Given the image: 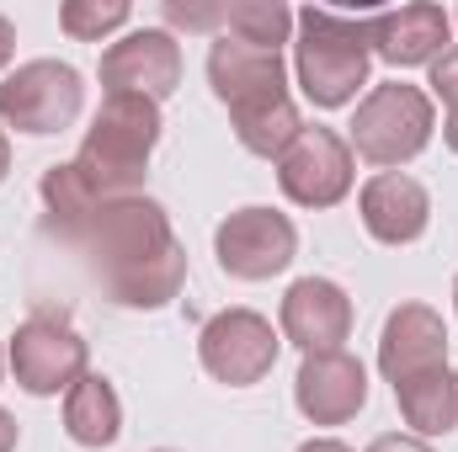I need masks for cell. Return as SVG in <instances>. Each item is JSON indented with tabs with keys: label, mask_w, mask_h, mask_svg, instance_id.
<instances>
[{
	"label": "cell",
	"mask_w": 458,
	"mask_h": 452,
	"mask_svg": "<svg viewBox=\"0 0 458 452\" xmlns=\"http://www.w3.org/2000/svg\"><path fill=\"white\" fill-rule=\"evenodd\" d=\"M102 293L123 309H165L187 282V250L155 197H107L75 234Z\"/></svg>",
	"instance_id": "cell-1"
},
{
	"label": "cell",
	"mask_w": 458,
	"mask_h": 452,
	"mask_svg": "<svg viewBox=\"0 0 458 452\" xmlns=\"http://www.w3.org/2000/svg\"><path fill=\"white\" fill-rule=\"evenodd\" d=\"M208 86H214V96L229 107L234 138L250 155H261V160H283V149L304 128V117L293 107V96H288L283 54L219 32L214 48H208Z\"/></svg>",
	"instance_id": "cell-2"
},
{
	"label": "cell",
	"mask_w": 458,
	"mask_h": 452,
	"mask_svg": "<svg viewBox=\"0 0 458 452\" xmlns=\"http://www.w3.org/2000/svg\"><path fill=\"white\" fill-rule=\"evenodd\" d=\"M293 27H299V38H293L299 91L326 113L357 102V91L368 86V70H373L368 16H342V11H326V5H304L293 16Z\"/></svg>",
	"instance_id": "cell-3"
},
{
	"label": "cell",
	"mask_w": 458,
	"mask_h": 452,
	"mask_svg": "<svg viewBox=\"0 0 458 452\" xmlns=\"http://www.w3.org/2000/svg\"><path fill=\"white\" fill-rule=\"evenodd\" d=\"M160 102L149 96H102V107L91 117L81 149H75V171L97 187V197H128L144 187L149 155L160 144Z\"/></svg>",
	"instance_id": "cell-4"
},
{
	"label": "cell",
	"mask_w": 458,
	"mask_h": 452,
	"mask_svg": "<svg viewBox=\"0 0 458 452\" xmlns=\"http://www.w3.org/2000/svg\"><path fill=\"white\" fill-rule=\"evenodd\" d=\"M432 128H437V113H432V96H427L421 86L384 80V86H373V91L357 102V117H352V128H346V144H352V155H362L368 165L400 171V165H411V160L432 144Z\"/></svg>",
	"instance_id": "cell-5"
},
{
	"label": "cell",
	"mask_w": 458,
	"mask_h": 452,
	"mask_svg": "<svg viewBox=\"0 0 458 452\" xmlns=\"http://www.w3.org/2000/svg\"><path fill=\"white\" fill-rule=\"evenodd\" d=\"M86 107V80L75 64H59V59H32V64H16L0 86V122L16 128V133H59L70 128Z\"/></svg>",
	"instance_id": "cell-6"
},
{
	"label": "cell",
	"mask_w": 458,
	"mask_h": 452,
	"mask_svg": "<svg viewBox=\"0 0 458 452\" xmlns=\"http://www.w3.org/2000/svg\"><path fill=\"white\" fill-rule=\"evenodd\" d=\"M86 362H91V351H86L81 331L64 314H32L11 336V372L38 399L70 394L86 378Z\"/></svg>",
	"instance_id": "cell-7"
},
{
	"label": "cell",
	"mask_w": 458,
	"mask_h": 452,
	"mask_svg": "<svg viewBox=\"0 0 458 452\" xmlns=\"http://www.w3.org/2000/svg\"><path fill=\"white\" fill-rule=\"evenodd\" d=\"M352 171H357V155L336 128H299V138L283 149L277 160V187L288 203L299 208H336L346 192H352Z\"/></svg>",
	"instance_id": "cell-8"
},
{
	"label": "cell",
	"mask_w": 458,
	"mask_h": 452,
	"mask_svg": "<svg viewBox=\"0 0 458 452\" xmlns=\"http://www.w3.org/2000/svg\"><path fill=\"white\" fill-rule=\"evenodd\" d=\"M277 346H283V336L272 331L267 314H256V309H225V314H214L198 331V362H203L208 378H219L229 389H250V383H261L272 372Z\"/></svg>",
	"instance_id": "cell-9"
},
{
	"label": "cell",
	"mask_w": 458,
	"mask_h": 452,
	"mask_svg": "<svg viewBox=\"0 0 458 452\" xmlns=\"http://www.w3.org/2000/svg\"><path fill=\"white\" fill-rule=\"evenodd\" d=\"M214 255L234 282H267L277 272L293 266L299 255V229L288 213H272V208H240L229 213L219 234H214Z\"/></svg>",
	"instance_id": "cell-10"
},
{
	"label": "cell",
	"mask_w": 458,
	"mask_h": 452,
	"mask_svg": "<svg viewBox=\"0 0 458 452\" xmlns=\"http://www.w3.org/2000/svg\"><path fill=\"white\" fill-rule=\"evenodd\" d=\"M102 86H107V96L165 102L182 86V43L165 27H133L102 54Z\"/></svg>",
	"instance_id": "cell-11"
},
{
	"label": "cell",
	"mask_w": 458,
	"mask_h": 452,
	"mask_svg": "<svg viewBox=\"0 0 458 452\" xmlns=\"http://www.w3.org/2000/svg\"><path fill=\"white\" fill-rule=\"evenodd\" d=\"M454 16L432 0L400 5V11H373L368 16V43L373 59L394 64V70H416V64H437L454 43Z\"/></svg>",
	"instance_id": "cell-12"
},
{
	"label": "cell",
	"mask_w": 458,
	"mask_h": 452,
	"mask_svg": "<svg viewBox=\"0 0 458 452\" xmlns=\"http://www.w3.org/2000/svg\"><path fill=\"white\" fill-rule=\"evenodd\" d=\"M293 399L310 426H346L368 405V372L352 351H315L293 378Z\"/></svg>",
	"instance_id": "cell-13"
},
{
	"label": "cell",
	"mask_w": 458,
	"mask_h": 452,
	"mask_svg": "<svg viewBox=\"0 0 458 452\" xmlns=\"http://www.w3.org/2000/svg\"><path fill=\"white\" fill-rule=\"evenodd\" d=\"M283 340H293L304 356L315 351H342V340L352 336V298L331 277H299L283 293Z\"/></svg>",
	"instance_id": "cell-14"
},
{
	"label": "cell",
	"mask_w": 458,
	"mask_h": 452,
	"mask_svg": "<svg viewBox=\"0 0 458 452\" xmlns=\"http://www.w3.org/2000/svg\"><path fill=\"white\" fill-rule=\"evenodd\" d=\"M427 367H448V325L432 304H400L378 336V372L394 389Z\"/></svg>",
	"instance_id": "cell-15"
},
{
	"label": "cell",
	"mask_w": 458,
	"mask_h": 452,
	"mask_svg": "<svg viewBox=\"0 0 458 452\" xmlns=\"http://www.w3.org/2000/svg\"><path fill=\"white\" fill-rule=\"evenodd\" d=\"M357 213H362V229L378 245H416L427 234V224H432V197H427V187L416 176L378 171L357 192Z\"/></svg>",
	"instance_id": "cell-16"
},
{
	"label": "cell",
	"mask_w": 458,
	"mask_h": 452,
	"mask_svg": "<svg viewBox=\"0 0 458 452\" xmlns=\"http://www.w3.org/2000/svg\"><path fill=\"white\" fill-rule=\"evenodd\" d=\"M394 405L405 415V426L427 442V437H448L458 426V378L454 367H427L405 383H394Z\"/></svg>",
	"instance_id": "cell-17"
},
{
	"label": "cell",
	"mask_w": 458,
	"mask_h": 452,
	"mask_svg": "<svg viewBox=\"0 0 458 452\" xmlns=\"http://www.w3.org/2000/svg\"><path fill=\"white\" fill-rule=\"evenodd\" d=\"M64 431L70 442L81 448H113L117 431H123V405H117V389L102 372H86L70 394H64Z\"/></svg>",
	"instance_id": "cell-18"
},
{
	"label": "cell",
	"mask_w": 458,
	"mask_h": 452,
	"mask_svg": "<svg viewBox=\"0 0 458 452\" xmlns=\"http://www.w3.org/2000/svg\"><path fill=\"white\" fill-rule=\"evenodd\" d=\"M102 203H107V197H97V187L75 171V160H64V165H48V171H43L48 234H59V239H70V245H75V234L86 229V219H91Z\"/></svg>",
	"instance_id": "cell-19"
},
{
	"label": "cell",
	"mask_w": 458,
	"mask_h": 452,
	"mask_svg": "<svg viewBox=\"0 0 458 452\" xmlns=\"http://www.w3.org/2000/svg\"><path fill=\"white\" fill-rule=\"evenodd\" d=\"M225 32L283 54V43L293 38V11L283 0H225Z\"/></svg>",
	"instance_id": "cell-20"
},
{
	"label": "cell",
	"mask_w": 458,
	"mask_h": 452,
	"mask_svg": "<svg viewBox=\"0 0 458 452\" xmlns=\"http://www.w3.org/2000/svg\"><path fill=\"white\" fill-rule=\"evenodd\" d=\"M128 0H70L64 11H59V27H64V38H75V43H102L107 32L117 27H128Z\"/></svg>",
	"instance_id": "cell-21"
},
{
	"label": "cell",
	"mask_w": 458,
	"mask_h": 452,
	"mask_svg": "<svg viewBox=\"0 0 458 452\" xmlns=\"http://www.w3.org/2000/svg\"><path fill=\"white\" fill-rule=\"evenodd\" d=\"M432 91L427 96H437L443 107H448V117H443V138H448V149L458 155V43L432 64V80H427Z\"/></svg>",
	"instance_id": "cell-22"
},
{
	"label": "cell",
	"mask_w": 458,
	"mask_h": 452,
	"mask_svg": "<svg viewBox=\"0 0 458 452\" xmlns=\"http://www.w3.org/2000/svg\"><path fill=\"white\" fill-rule=\"evenodd\" d=\"M165 21L187 32H225V5H192V0H165Z\"/></svg>",
	"instance_id": "cell-23"
},
{
	"label": "cell",
	"mask_w": 458,
	"mask_h": 452,
	"mask_svg": "<svg viewBox=\"0 0 458 452\" xmlns=\"http://www.w3.org/2000/svg\"><path fill=\"white\" fill-rule=\"evenodd\" d=\"M368 452H432L421 437H400V431H389V437H373Z\"/></svg>",
	"instance_id": "cell-24"
},
{
	"label": "cell",
	"mask_w": 458,
	"mask_h": 452,
	"mask_svg": "<svg viewBox=\"0 0 458 452\" xmlns=\"http://www.w3.org/2000/svg\"><path fill=\"white\" fill-rule=\"evenodd\" d=\"M11 54H16V27H11V21L0 16V70L11 64Z\"/></svg>",
	"instance_id": "cell-25"
},
{
	"label": "cell",
	"mask_w": 458,
	"mask_h": 452,
	"mask_svg": "<svg viewBox=\"0 0 458 452\" xmlns=\"http://www.w3.org/2000/svg\"><path fill=\"white\" fill-rule=\"evenodd\" d=\"M0 452H16V415L0 410Z\"/></svg>",
	"instance_id": "cell-26"
},
{
	"label": "cell",
	"mask_w": 458,
	"mask_h": 452,
	"mask_svg": "<svg viewBox=\"0 0 458 452\" xmlns=\"http://www.w3.org/2000/svg\"><path fill=\"white\" fill-rule=\"evenodd\" d=\"M299 452H352L346 442H336V437H315V442H304Z\"/></svg>",
	"instance_id": "cell-27"
},
{
	"label": "cell",
	"mask_w": 458,
	"mask_h": 452,
	"mask_svg": "<svg viewBox=\"0 0 458 452\" xmlns=\"http://www.w3.org/2000/svg\"><path fill=\"white\" fill-rule=\"evenodd\" d=\"M5 176H11V138L0 133V181H5Z\"/></svg>",
	"instance_id": "cell-28"
},
{
	"label": "cell",
	"mask_w": 458,
	"mask_h": 452,
	"mask_svg": "<svg viewBox=\"0 0 458 452\" xmlns=\"http://www.w3.org/2000/svg\"><path fill=\"white\" fill-rule=\"evenodd\" d=\"M454 309H458V277H454Z\"/></svg>",
	"instance_id": "cell-29"
},
{
	"label": "cell",
	"mask_w": 458,
	"mask_h": 452,
	"mask_svg": "<svg viewBox=\"0 0 458 452\" xmlns=\"http://www.w3.org/2000/svg\"><path fill=\"white\" fill-rule=\"evenodd\" d=\"M0 372H5V351H0Z\"/></svg>",
	"instance_id": "cell-30"
},
{
	"label": "cell",
	"mask_w": 458,
	"mask_h": 452,
	"mask_svg": "<svg viewBox=\"0 0 458 452\" xmlns=\"http://www.w3.org/2000/svg\"><path fill=\"white\" fill-rule=\"evenodd\" d=\"M454 27H458V16H454Z\"/></svg>",
	"instance_id": "cell-31"
},
{
	"label": "cell",
	"mask_w": 458,
	"mask_h": 452,
	"mask_svg": "<svg viewBox=\"0 0 458 452\" xmlns=\"http://www.w3.org/2000/svg\"><path fill=\"white\" fill-rule=\"evenodd\" d=\"M160 452H171V448H160Z\"/></svg>",
	"instance_id": "cell-32"
}]
</instances>
